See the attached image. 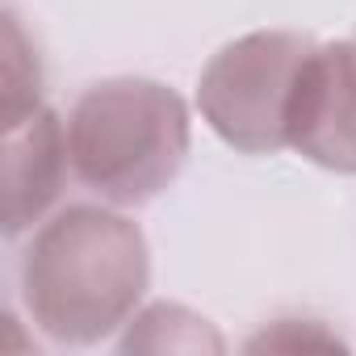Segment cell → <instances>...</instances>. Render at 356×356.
Here are the masks:
<instances>
[{
    "mask_svg": "<svg viewBox=\"0 0 356 356\" xmlns=\"http://www.w3.org/2000/svg\"><path fill=\"white\" fill-rule=\"evenodd\" d=\"M151 289L143 227L109 202L51 210L17 252L26 318L55 343L88 348L122 331Z\"/></svg>",
    "mask_w": 356,
    "mask_h": 356,
    "instance_id": "6da1fadb",
    "label": "cell"
},
{
    "mask_svg": "<svg viewBox=\"0 0 356 356\" xmlns=\"http://www.w3.org/2000/svg\"><path fill=\"white\" fill-rule=\"evenodd\" d=\"M189 143L185 97L147 76L97 80L67 109L72 176L97 202L122 210L155 202L181 176Z\"/></svg>",
    "mask_w": 356,
    "mask_h": 356,
    "instance_id": "7a4b0ae2",
    "label": "cell"
},
{
    "mask_svg": "<svg viewBox=\"0 0 356 356\" xmlns=\"http://www.w3.org/2000/svg\"><path fill=\"white\" fill-rule=\"evenodd\" d=\"M314 38L302 30H252L202 67L197 109L206 126L243 155L289 151L298 80Z\"/></svg>",
    "mask_w": 356,
    "mask_h": 356,
    "instance_id": "3957f363",
    "label": "cell"
},
{
    "mask_svg": "<svg viewBox=\"0 0 356 356\" xmlns=\"http://www.w3.org/2000/svg\"><path fill=\"white\" fill-rule=\"evenodd\" d=\"M289 151L327 172L356 176V38L314 42L306 55L289 118Z\"/></svg>",
    "mask_w": 356,
    "mask_h": 356,
    "instance_id": "277c9868",
    "label": "cell"
},
{
    "mask_svg": "<svg viewBox=\"0 0 356 356\" xmlns=\"http://www.w3.org/2000/svg\"><path fill=\"white\" fill-rule=\"evenodd\" d=\"M72 176V151H67V118L55 109H34L17 126H5V151H0V231L5 239L30 235L51 210H59V197Z\"/></svg>",
    "mask_w": 356,
    "mask_h": 356,
    "instance_id": "5b68a950",
    "label": "cell"
},
{
    "mask_svg": "<svg viewBox=\"0 0 356 356\" xmlns=\"http://www.w3.org/2000/svg\"><path fill=\"white\" fill-rule=\"evenodd\" d=\"M222 348L227 343L210 327V318L176 302L138 306L122 335V352H222Z\"/></svg>",
    "mask_w": 356,
    "mask_h": 356,
    "instance_id": "8992f818",
    "label": "cell"
},
{
    "mask_svg": "<svg viewBox=\"0 0 356 356\" xmlns=\"http://www.w3.org/2000/svg\"><path fill=\"white\" fill-rule=\"evenodd\" d=\"M0 63H5V126H17L22 118L42 109V55L13 9H5Z\"/></svg>",
    "mask_w": 356,
    "mask_h": 356,
    "instance_id": "52a82bcc",
    "label": "cell"
}]
</instances>
